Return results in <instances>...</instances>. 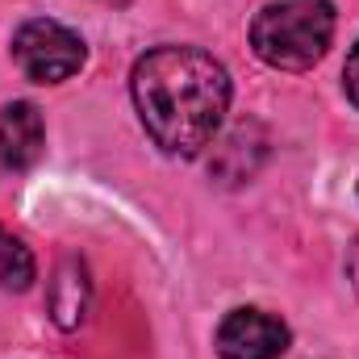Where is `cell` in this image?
Here are the masks:
<instances>
[{
	"label": "cell",
	"instance_id": "cell-1",
	"mask_svg": "<svg viewBox=\"0 0 359 359\" xmlns=\"http://www.w3.org/2000/svg\"><path fill=\"white\" fill-rule=\"evenodd\" d=\"M142 130L163 155H201L230 109V76L201 46H155L130 76Z\"/></svg>",
	"mask_w": 359,
	"mask_h": 359
},
{
	"label": "cell",
	"instance_id": "cell-2",
	"mask_svg": "<svg viewBox=\"0 0 359 359\" xmlns=\"http://www.w3.org/2000/svg\"><path fill=\"white\" fill-rule=\"evenodd\" d=\"M334 38V4L330 0H271L251 21V46L276 72L313 67Z\"/></svg>",
	"mask_w": 359,
	"mask_h": 359
},
{
	"label": "cell",
	"instance_id": "cell-3",
	"mask_svg": "<svg viewBox=\"0 0 359 359\" xmlns=\"http://www.w3.org/2000/svg\"><path fill=\"white\" fill-rule=\"evenodd\" d=\"M88 59V46L76 29L50 17H34L13 34V63L34 84H63Z\"/></svg>",
	"mask_w": 359,
	"mask_h": 359
},
{
	"label": "cell",
	"instance_id": "cell-4",
	"mask_svg": "<svg viewBox=\"0 0 359 359\" xmlns=\"http://www.w3.org/2000/svg\"><path fill=\"white\" fill-rule=\"evenodd\" d=\"M288 351V326L255 305L230 309L217 326V355L222 359H280Z\"/></svg>",
	"mask_w": 359,
	"mask_h": 359
},
{
	"label": "cell",
	"instance_id": "cell-5",
	"mask_svg": "<svg viewBox=\"0 0 359 359\" xmlns=\"http://www.w3.org/2000/svg\"><path fill=\"white\" fill-rule=\"evenodd\" d=\"M46 151V121L38 104L13 100L0 109V163L8 172H29Z\"/></svg>",
	"mask_w": 359,
	"mask_h": 359
},
{
	"label": "cell",
	"instance_id": "cell-6",
	"mask_svg": "<svg viewBox=\"0 0 359 359\" xmlns=\"http://www.w3.org/2000/svg\"><path fill=\"white\" fill-rule=\"evenodd\" d=\"M88 271L80 259H63L55 280H50V318L63 326V330H76L88 313Z\"/></svg>",
	"mask_w": 359,
	"mask_h": 359
},
{
	"label": "cell",
	"instance_id": "cell-7",
	"mask_svg": "<svg viewBox=\"0 0 359 359\" xmlns=\"http://www.w3.org/2000/svg\"><path fill=\"white\" fill-rule=\"evenodd\" d=\"M38 280V264H34V251L0 226V288L8 292H25L29 284Z\"/></svg>",
	"mask_w": 359,
	"mask_h": 359
},
{
	"label": "cell",
	"instance_id": "cell-8",
	"mask_svg": "<svg viewBox=\"0 0 359 359\" xmlns=\"http://www.w3.org/2000/svg\"><path fill=\"white\" fill-rule=\"evenodd\" d=\"M343 88L351 96V104L359 109V42L351 46V55H347V67H343Z\"/></svg>",
	"mask_w": 359,
	"mask_h": 359
},
{
	"label": "cell",
	"instance_id": "cell-9",
	"mask_svg": "<svg viewBox=\"0 0 359 359\" xmlns=\"http://www.w3.org/2000/svg\"><path fill=\"white\" fill-rule=\"evenodd\" d=\"M347 280H351V288H355V297H359V238L347 251Z\"/></svg>",
	"mask_w": 359,
	"mask_h": 359
},
{
	"label": "cell",
	"instance_id": "cell-10",
	"mask_svg": "<svg viewBox=\"0 0 359 359\" xmlns=\"http://www.w3.org/2000/svg\"><path fill=\"white\" fill-rule=\"evenodd\" d=\"M104 4H126V0H104Z\"/></svg>",
	"mask_w": 359,
	"mask_h": 359
}]
</instances>
